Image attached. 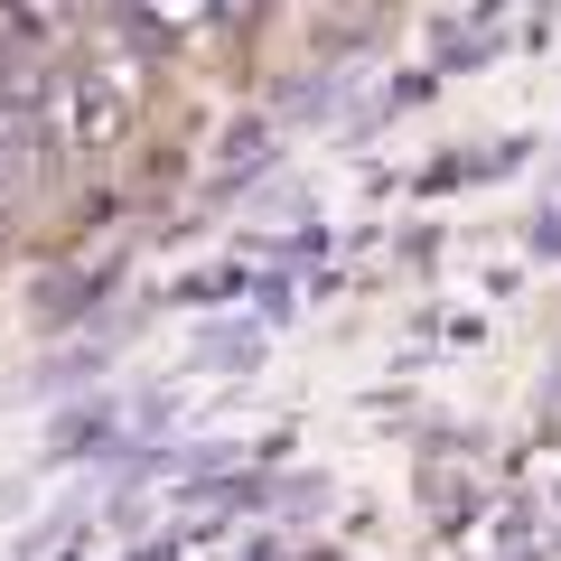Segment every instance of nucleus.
Instances as JSON below:
<instances>
[{
  "mask_svg": "<svg viewBox=\"0 0 561 561\" xmlns=\"http://www.w3.org/2000/svg\"><path fill=\"white\" fill-rule=\"evenodd\" d=\"M140 20H150V28H197L206 0H140Z\"/></svg>",
  "mask_w": 561,
  "mask_h": 561,
  "instance_id": "1",
  "label": "nucleus"
}]
</instances>
